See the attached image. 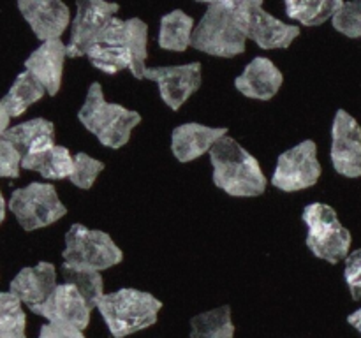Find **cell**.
<instances>
[{"instance_id": "obj_14", "label": "cell", "mask_w": 361, "mask_h": 338, "mask_svg": "<svg viewBox=\"0 0 361 338\" xmlns=\"http://www.w3.org/2000/svg\"><path fill=\"white\" fill-rule=\"evenodd\" d=\"M18 9L41 42L56 41L73 23L69 6L60 0H20Z\"/></svg>"}, {"instance_id": "obj_9", "label": "cell", "mask_w": 361, "mask_h": 338, "mask_svg": "<svg viewBox=\"0 0 361 338\" xmlns=\"http://www.w3.org/2000/svg\"><path fill=\"white\" fill-rule=\"evenodd\" d=\"M238 11L247 39H252L261 49H286L302 34L300 27L268 13L261 0H238Z\"/></svg>"}, {"instance_id": "obj_30", "label": "cell", "mask_w": 361, "mask_h": 338, "mask_svg": "<svg viewBox=\"0 0 361 338\" xmlns=\"http://www.w3.org/2000/svg\"><path fill=\"white\" fill-rule=\"evenodd\" d=\"M331 25L338 34L345 37L361 39V0L344 2L341 11L331 20Z\"/></svg>"}, {"instance_id": "obj_5", "label": "cell", "mask_w": 361, "mask_h": 338, "mask_svg": "<svg viewBox=\"0 0 361 338\" xmlns=\"http://www.w3.org/2000/svg\"><path fill=\"white\" fill-rule=\"evenodd\" d=\"M302 218L307 225V246L317 259L330 264L348 259L353 243L351 231L342 225L337 211L330 204H307Z\"/></svg>"}, {"instance_id": "obj_17", "label": "cell", "mask_w": 361, "mask_h": 338, "mask_svg": "<svg viewBox=\"0 0 361 338\" xmlns=\"http://www.w3.org/2000/svg\"><path fill=\"white\" fill-rule=\"evenodd\" d=\"M56 268L48 261H41L35 266H25L14 275L9 284V292L16 296L28 310L42 305L56 289Z\"/></svg>"}, {"instance_id": "obj_29", "label": "cell", "mask_w": 361, "mask_h": 338, "mask_svg": "<svg viewBox=\"0 0 361 338\" xmlns=\"http://www.w3.org/2000/svg\"><path fill=\"white\" fill-rule=\"evenodd\" d=\"M104 168L106 164L102 161H97V158L80 151V154L74 155V169L69 182L73 183L74 187H78V189L88 190L92 189V185L95 183L97 176L104 171Z\"/></svg>"}, {"instance_id": "obj_18", "label": "cell", "mask_w": 361, "mask_h": 338, "mask_svg": "<svg viewBox=\"0 0 361 338\" xmlns=\"http://www.w3.org/2000/svg\"><path fill=\"white\" fill-rule=\"evenodd\" d=\"M224 136H228L226 127H210L196 122L182 123L171 132V151L176 161L185 164L208 154Z\"/></svg>"}, {"instance_id": "obj_12", "label": "cell", "mask_w": 361, "mask_h": 338, "mask_svg": "<svg viewBox=\"0 0 361 338\" xmlns=\"http://www.w3.org/2000/svg\"><path fill=\"white\" fill-rule=\"evenodd\" d=\"M145 80L155 81L162 102L173 111H178L201 87V63L190 62L183 65L147 67Z\"/></svg>"}, {"instance_id": "obj_33", "label": "cell", "mask_w": 361, "mask_h": 338, "mask_svg": "<svg viewBox=\"0 0 361 338\" xmlns=\"http://www.w3.org/2000/svg\"><path fill=\"white\" fill-rule=\"evenodd\" d=\"M37 338H87L83 330L63 323H46L39 330Z\"/></svg>"}, {"instance_id": "obj_31", "label": "cell", "mask_w": 361, "mask_h": 338, "mask_svg": "<svg viewBox=\"0 0 361 338\" xmlns=\"http://www.w3.org/2000/svg\"><path fill=\"white\" fill-rule=\"evenodd\" d=\"M23 155L11 141L0 139V178H18Z\"/></svg>"}, {"instance_id": "obj_24", "label": "cell", "mask_w": 361, "mask_h": 338, "mask_svg": "<svg viewBox=\"0 0 361 338\" xmlns=\"http://www.w3.org/2000/svg\"><path fill=\"white\" fill-rule=\"evenodd\" d=\"M344 6L342 0H288L284 4L286 14L303 27H319Z\"/></svg>"}, {"instance_id": "obj_35", "label": "cell", "mask_w": 361, "mask_h": 338, "mask_svg": "<svg viewBox=\"0 0 361 338\" xmlns=\"http://www.w3.org/2000/svg\"><path fill=\"white\" fill-rule=\"evenodd\" d=\"M348 323L351 324V326L355 327V330L361 334V308L355 310V312H353V313H349V315H348Z\"/></svg>"}, {"instance_id": "obj_22", "label": "cell", "mask_w": 361, "mask_h": 338, "mask_svg": "<svg viewBox=\"0 0 361 338\" xmlns=\"http://www.w3.org/2000/svg\"><path fill=\"white\" fill-rule=\"evenodd\" d=\"M194 18L183 13L182 9H175L161 18L159 28V48L166 51H185L190 48L194 34Z\"/></svg>"}, {"instance_id": "obj_7", "label": "cell", "mask_w": 361, "mask_h": 338, "mask_svg": "<svg viewBox=\"0 0 361 338\" xmlns=\"http://www.w3.org/2000/svg\"><path fill=\"white\" fill-rule=\"evenodd\" d=\"M7 210L14 215L23 231H37L55 224L67 215L53 183L32 182L14 189L7 201Z\"/></svg>"}, {"instance_id": "obj_19", "label": "cell", "mask_w": 361, "mask_h": 338, "mask_svg": "<svg viewBox=\"0 0 361 338\" xmlns=\"http://www.w3.org/2000/svg\"><path fill=\"white\" fill-rule=\"evenodd\" d=\"M284 83L282 70L267 56H256L235 80L236 90L256 101H271Z\"/></svg>"}, {"instance_id": "obj_2", "label": "cell", "mask_w": 361, "mask_h": 338, "mask_svg": "<svg viewBox=\"0 0 361 338\" xmlns=\"http://www.w3.org/2000/svg\"><path fill=\"white\" fill-rule=\"evenodd\" d=\"M215 187L231 197H257L267 190L259 162L235 137L224 136L210 150Z\"/></svg>"}, {"instance_id": "obj_16", "label": "cell", "mask_w": 361, "mask_h": 338, "mask_svg": "<svg viewBox=\"0 0 361 338\" xmlns=\"http://www.w3.org/2000/svg\"><path fill=\"white\" fill-rule=\"evenodd\" d=\"M67 58V44L62 39L41 42L39 48L25 60V70L30 73L44 87L49 97H55L62 87L63 63Z\"/></svg>"}, {"instance_id": "obj_13", "label": "cell", "mask_w": 361, "mask_h": 338, "mask_svg": "<svg viewBox=\"0 0 361 338\" xmlns=\"http://www.w3.org/2000/svg\"><path fill=\"white\" fill-rule=\"evenodd\" d=\"M97 42L123 46L133 56L134 67L130 74L136 80H145L148 58V25L143 20H140V18H127V20H122L118 16L111 18Z\"/></svg>"}, {"instance_id": "obj_6", "label": "cell", "mask_w": 361, "mask_h": 338, "mask_svg": "<svg viewBox=\"0 0 361 338\" xmlns=\"http://www.w3.org/2000/svg\"><path fill=\"white\" fill-rule=\"evenodd\" d=\"M62 259L66 266L102 271L122 263L123 252L108 232L73 224L66 232Z\"/></svg>"}, {"instance_id": "obj_23", "label": "cell", "mask_w": 361, "mask_h": 338, "mask_svg": "<svg viewBox=\"0 0 361 338\" xmlns=\"http://www.w3.org/2000/svg\"><path fill=\"white\" fill-rule=\"evenodd\" d=\"M46 95L44 87L32 76L30 73L23 70L16 76V80L13 81L9 90L6 92L0 101L6 106V109L9 111L11 118H18V116L23 115L30 106H34L35 102L41 101Z\"/></svg>"}, {"instance_id": "obj_3", "label": "cell", "mask_w": 361, "mask_h": 338, "mask_svg": "<svg viewBox=\"0 0 361 338\" xmlns=\"http://www.w3.org/2000/svg\"><path fill=\"white\" fill-rule=\"evenodd\" d=\"M78 120L88 132L97 137L102 146L118 150L129 143L134 127L141 123V115L126 106L106 101L102 87L94 81L78 111Z\"/></svg>"}, {"instance_id": "obj_25", "label": "cell", "mask_w": 361, "mask_h": 338, "mask_svg": "<svg viewBox=\"0 0 361 338\" xmlns=\"http://www.w3.org/2000/svg\"><path fill=\"white\" fill-rule=\"evenodd\" d=\"M231 306L224 305L190 319V338H235Z\"/></svg>"}, {"instance_id": "obj_11", "label": "cell", "mask_w": 361, "mask_h": 338, "mask_svg": "<svg viewBox=\"0 0 361 338\" xmlns=\"http://www.w3.org/2000/svg\"><path fill=\"white\" fill-rule=\"evenodd\" d=\"M331 164L345 178L361 176V127L345 109H337L331 125Z\"/></svg>"}, {"instance_id": "obj_26", "label": "cell", "mask_w": 361, "mask_h": 338, "mask_svg": "<svg viewBox=\"0 0 361 338\" xmlns=\"http://www.w3.org/2000/svg\"><path fill=\"white\" fill-rule=\"evenodd\" d=\"M95 69L102 70L104 74H118L120 70H133L134 62L130 53L123 46L108 44V42H97L87 53Z\"/></svg>"}, {"instance_id": "obj_20", "label": "cell", "mask_w": 361, "mask_h": 338, "mask_svg": "<svg viewBox=\"0 0 361 338\" xmlns=\"http://www.w3.org/2000/svg\"><path fill=\"white\" fill-rule=\"evenodd\" d=\"M4 139L11 141L23 157L41 154L55 146V125L46 118H32L9 127Z\"/></svg>"}, {"instance_id": "obj_32", "label": "cell", "mask_w": 361, "mask_h": 338, "mask_svg": "<svg viewBox=\"0 0 361 338\" xmlns=\"http://www.w3.org/2000/svg\"><path fill=\"white\" fill-rule=\"evenodd\" d=\"M344 280L348 284L353 299L358 301L361 298V249L353 250L345 259Z\"/></svg>"}, {"instance_id": "obj_4", "label": "cell", "mask_w": 361, "mask_h": 338, "mask_svg": "<svg viewBox=\"0 0 361 338\" xmlns=\"http://www.w3.org/2000/svg\"><path fill=\"white\" fill-rule=\"evenodd\" d=\"M161 299L140 289L123 287L108 292L99 301L97 310L113 338H126L157 323Z\"/></svg>"}, {"instance_id": "obj_21", "label": "cell", "mask_w": 361, "mask_h": 338, "mask_svg": "<svg viewBox=\"0 0 361 338\" xmlns=\"http://www.w3.org/2000/svg\"><path fill=\"white\" fill-rule=\"evenodd\" d=\"M21 169L39 173L46 180H66L73 175L74 155L71 154L69 148L55 144L41 154L23 157Z\"/></svg>"}, {"instance_id": "obj_27", "label": "cell", "mask_w": 361, "mask_h": 338, "mask_svg": "<svg viewBox=\"0 0 361 338\" xmlns=\"http://www.w3.org/2000/svg\"><path fill=\"white\" fill-rule=\"evenodd\" d=\"M0 338H27L23 303L9 291H0Z\"/></svg>"}, {"instance_id": "obj_1", "label": "cell", "mask_w": 361, "mask_h": 338, "mask_svg": "<svg viewBox=\"0 0 361 338\" xmlns=\"http://www.w3.org/2000/svg\"><path fill=\"white\" fill-rule=\"evenodd\" d=\"M190 48L217 58H233L247 49V34L238 11V0L208 2L192 34Z\"/></svg>"}, {"instance_id": "obj_15", "label": "cell", "mask_w": 361, "mask_h": 338, "mask_svg": "<svg viewBox=\"0 0 361 338\" xmlns=\"http://www.w3.org/2000/svg\"><path fill=\"white\" fill-rule=\"evenodd\" d=\"M30 312L44 317L48 323L73 324L83 331L88 327L92 317V308L87 305L83 296L73 284L67 282L56 285L53 294L42 305L30 308Z\"/></svg>"}, {"instance_id": "obj_36", "label": "cell", "mask_w": 361, "mask_h": 338, "mask_svg": "<svg viewBox=\"0 0 361 338\" xmlns=\"http://www.w3.org/2000/svg\"><path fill=\"white\" fill-rule=\"evenodd\" d=\"M6 215H7V203H6V197H4L2 189H0V225L4 224L6 220Z\"/></svg>"}, {"instance_id": "obj_28", "label": "cell", "mask_w": 361, "mask_h": 338, "mask_svg": "<svg viewBox=\"0 0 361 338\" xmlns=\"http://www.w3.org/2000/svg\"><path fill=\"white\" fill-rule=\"evenodd\" d=\"M62 273L67 284H73L80 291L87 305L92 310L97 308L99 301L102 299L104 292V280H102L101 271L95 270H81V268H71L62 264Z\"/></svg>"}, {"instance_id": "obj_8", "label": "cell", "mask_w": 361, "mask_h": 338, "mask_svg": "<svg viewBox=\"0 0 361 338\" xmlns=\"http://www.w3.org/2000/svg\"><path fill=\"white\" fill-rule=\"evenodd\" d=\"M316 141L305 139L279 157L271 175V185L282 192H298L314 187L321 178Z\"/></svg>"}, {"instance_id": "obj_34", "label": "cell", "mask_w": 361, "mask_h": 338, "mask_svg": "<svg viewBox=\"0 0 361 338\" xmlns=\"http://www.w3.org/2000/svg\"><path fill=\"white\" fill-rule=\"evenodd\" d=\"M9 127H11V115L6 109V106L2 104V101H0V139H2L4 134L9 130Z\"/></svg>"}, {"instance_id": "obj_10", "label": "cell", "mask_w": 361, "mask_h": 338, "mask_svg": "<svg viewBox=\"0 0 361 338\" xmlns=\"http://www.w3.org/2000/svg\"><path fill=\"white\" fill-rule=\"evenodd\" d=\"M118 4L102 0H80L76 2V16L71 23V39L67 44V56L80 58L87 56L92 46L101 37L106 25L118 13Z\"/></svg>"}]
</instances>
